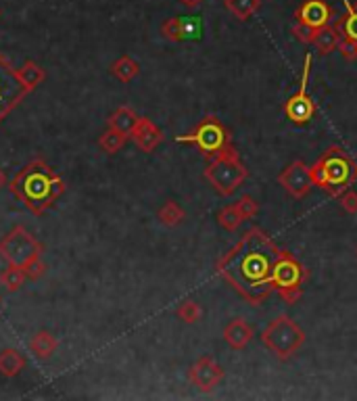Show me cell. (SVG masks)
Returning a JSON list of instances; mask_svg holds the SVG:
<instances>
[{"label": "cell", "mask_w": 357, "mask_h": 401, "mask_svg": "<svg viewBox=\"0 0 357 401\" xmlns=\"http://www.w3.org/2000/svg\"><path fill=\"white\" fill-rule=\"evenodd\" d=\"M280 249L266 230L253 226L240 240L223 253L218 262V274L228 286H232L251 306H262L274 293L271 272Z\"/></svg>", "instance_id": "6da1fadb"}, {"label": "cell", "mask_w": 357, "mask_h": 401, "mask_svg": "<svg viewBox=\"0 0 357 401\" xmlns=\"http://www.w3.org/2000/svg\"><path fill=\"white\" fill-rule=\"evenodd\" d=\"M11 192L32 214L42 216L65 192V182L45 161H34L11 180Z\"/></svg>", "instance_id": "7a4b0ae2"}, {"label": "cell", "mask_w": 357, "mask_h": 401, "mask_svg": "<svg viewBox=\"0 0 357 401\" xmlns=\"http://www.w3.org/2000/svg\"><path fill=\"white\" fill-rule=\"evenodd\" d=\"M313 186L328 192L330 197H341L357 182V161L341 146H328L326 153L310 165Z\"/></svg>", "instance_id": "3957f363"}, {"label": "cell", "mask_w": 357, "mask_h": 401, "mask_svg": "<svg viewBox=\"0 0 357 401\" xmlns=\"http://www.w3.org/2000/svg\"><path fill=\"white\" fill-rule=\"evenodd\" d=\"M205 180L213 186V190L222 197H232L249 178V170L240 159V153L230 144L209 157V163L203 172Z\"/></svg>", "instance_id": "277c9868"}, {"label": "cell", "mask_w": 357, "mask_h": 401, "mask_svg": "<svg viewBox=\"0 0 357 401\" xmlns=\"http://www.w3.org/2000/svg\"><path fill=\"white\" fill-rule=\"evenodd\" d=\"M262 343L266 345L269 354L286 361L295 356L303 343H305V332L303 328L288 315H276L262 332Z\"/></svg>", "instance_id": "5b68a950"}, {"label": "cell", "mask_w": 357, "mask_h": 401, "mask_svg": "<svg viewBox=\"0 0 357 401\" xmlns=\"http://www.w3.org/2000/svg\"><path fill=\"white\" fill-rule=\"evenodd\" d=\"M305 276H308V272H305L303 264L291 251L280 249L278 260L274 264V272H271V284L284 303L295 306L301 299Z\"/></svg>", "instance_id": "8992f818"}, {"label": "cell", "mask_w": 357, "mask_h": 401, "mask_svg": "<svg viewBox=\"0 0 357 401\" xmlns=\"http://www.w3.org/2000/svg\"><path fill=\"white\" fill-rule=\"evenodd\" d=\"M176 142H180V144H194L205 157H211L218 151H222L226 144L232 142V136L216 115H207L197 124V128L192 132L176 136Z\"/></svg>", "instance_id": "52a82bcc"}, {"label": "cell", "mask_w": 357, "mask_h": 401, "mask_svg": "<svg viewBox=\"0 0 357 401\" xmlns=\"http://www.w3.org/2000/svg\"><path fill=\"white\" fill-rule=\"evenodd\" d=\"M40 253H42V245L23 226H15L0 240V255L8 266L23 267L28 262L40 257Z\"/></svg>", "instance_id": "ba28073f"}, {"label": "cell", "mask_w": 357, "mask_h": 401, "mask_svg": "<svg viewBox=\"0 0 357 401\" xmlns=\"http://www.w3.org/2000/svg\"><path fill=\"white\" fill-rule=\"evenodd\" d=\"M313 57L312 52L305 54L303 59V76H301V82H299V90L284 103V115L291 124L295 126H305L310 124L315 115V103L308 92L310 86V74H312Z\"/></svg>", "instance_id": "9c48e42d"}, {"label": "cell", "mask_w": 357, "mask_h": 401, "mask_svg": "<svg viewBox=\"0 0 357 401\" xmlns=\"http://www.w3.org/2000/svg\"><path fill=\"white\" fill-rule=\"evenodd\" d=\"M25 96V88L17 78V69L0 54V122L15 109V105Z\"/></svg>", "instance_id": "30bf717a"}, {"label": "cell", "mask_w": 357, "mask_h": 401, "mask_svg": "<svg viewBox=\"0 0 357 401\" xmlns=\"http://www.w3.org/2000/svg\"><path fill=\"white\" fill-rule=\"evenodd\" d=\"M161 34L170 42H197L203 36V19L199 15L170 17L163 21Z\"/></svg>", "instance_id": "8fae6325"}, {"label": "cell", "mask_w": 357, "mask_h": 401, "mask_svg": "<svg viewBox=\"0 0 357 401\" xmlns=\"http://www.w3.org/2000/svg\"><path fill=\"white\" fill-rule=\"evenodd\" d=\"M278 184L286 190V194H291L293 199L301 201L310 194L313 186L312 172H310V165L303 163V161H293L291 165H286L280 176H278Z\"/></svg>", "instance_id": "7c38bea8"}, {"label": "cell", "mask_w": 357, "mask_h": 401, "mask_svg": "<svg viewBox=\"0 0 357 401\" xmlns=\"http://www.w3.org/2000/svg\"><path fill=\"white\" fill-rule=\"evenodd\" d=\"M188 376H190V383H192L199 391L211 393V391H216V389L222 385L226 372H223V368L213 357L203 356L199 357V359L190 366Z\"/></svg>", "instance_id": "4fadbf2b"}, {"label": "cell", "mask_w": 357, "mask_h": 401, "mask_svg": "<svg viewBox=\"0 0 357 401\" xmlns=\"http://www.w3.org/2000/svg\"><path fill=\"white\" fill-rule=\"evenodd\" d=\"M330 19H332V6L326 0H303L295 11L297 23L315 30L330 25Z\"/></svg>", "instance_id": "5bb4252c"}, {"label": "cell", "mask_w": 357, "mask_h": 401, "mask_svg": "<svg viewBox=\"0 0 357 401\" xmlns=\"http://www.w3.org/2000/svg\"><path fill=\"white\" fill-rule=\"evenodd\" d=\"M255 337V330L253 326L247 322V320H240V318H234L226 324L223 328V341L234 349V351H242Z\"/></svg>", "instance_id": "9a60e30c"}, {"label": "cell", "mask_w": 357, "mask_h": 401, "mask_svg": "<svg viewBox=\"0 0 357 401\" xmlns=\"http://www.w3.org/2000/svg\"><path fill=\"white\" fill-rule=\"evenodd\" d=\"M130 136L134 138L138 149L144 151V153H153V151L163 142V132H161V128H157L148 117H140Z\"/></svg>", "instance_id": "2e32d148"}, {"label": "cell", "mask_w": 357, "mask_h": 401, "mask_svg": "<svg viewBox=\"0 0 357 401\" xmlns=\"http://www.w3.org/2000/svg\"><path fill=\"white\" fill-rule=\"evenodd\" d=\"M345 2V15L339 17L332 25L343 38L357 42V2L356 0H343Z\"/></svg>", "instance_id": "e0dca14e"}, {"label": "cell", "mask_w": 357, "mask_h": 401, "mask_svg": "<svg viewBox=\"0 0 357 401\" xmlns=\"http://www.w3.org/2000/svg\"><path fill=\"white\" fill-rule=\"evenodd\" d=\"M57 347H59V343H57V339H54L48 330H38V332L32 337V341H30L32 354L36 357H40V359H48V357L54 356V354H57Z\"/></svg>", "instance_id": "ac0fdd59"}, {"label": "cell", "mask_w": 357, "mask_h": 401, "mask_svg": "<svg viewBox=\"0 0 357 401\" xmlns=\"http://www.w3.org/2000/svg\"><path fill=\"white\" fill-rule=\"evenodd\" d=\"M25 368V357L17 349H2L0 351V374L6 378H15Z\"/></svg>", "instance_id": "d6986e66"}, {"label": "cell", "mask_w": 357, "mask_h": 401, "mask_svg": "<svg viewBox=\"0 0 357 401\" xmlns=\"http://www.w3.org/2000/svg\"><path fill=\"white\" fill-rule=\"evenodd\" d=\"M45 69H42L38 63H34V61H25V63L17 69V78H19V82H21V86L25 88V92L36 88V86L45 80Z\"/></svg>", "instance_id": "ffe728a7"}, {"label": "cell", "mask_w": 357, "mask_h": 401, "mask_svg": "<svg viewBox=\"0 0 357 401\" xmlns=\"http://www.w3.org/2000/svg\"><path fill=\"white\" fill-rule=\"evenodd\" d=\"M111 74L119 80V82H124V84H128V82H132L134 78H138V74H140V63L132 59L130 54H124V57H119L113 65H111Z\"/></svg>", "instance_id": "44dd1931"}, {"label": "cell", "mask_w": 357, "mask_h": 401, "mask_svg": "<svg viewBox=\"0 0 357 401\" xmlns=\"http://www.w3.org/2000/svg\"><path fill=\"white\" fill-rule=\"evenodd\" d=\"M138 115L134 113V109H130V107H119V109H115V113L109 117V128H113V130H119V132L124 134H132V130L136 128V124H138Z\"/></svg>", "instance_id": "7402d4cb"}, {"label": "cell", "mask_w": 357, "mask_h": 401, "mask_svg": "<svg viewBox=\"0 0 357 401\" xmlns=\"http://www.w3.org/2000/svg\"><path fill=\"white\" fill-rule=\"evenodd\" d=\"M223 6L238 21H249L262 8V0H223Z\"/></svg>", "instance_id": "603a6c76"}, {"label": "cell", "mask_w": 357, "mask_h": 401, "mask_svg": "<svg viewBox=\"0 0 357 401\" xmlns=\"http://www.w3.org/2000/svg\"><path fill=\"white\" fill-rule=\"evenodd\" d=\"M339 40H341V34L336 32V28L334 25H326V28H322L320 30V36H317V40L313 42L315 46V50L320 52V54H330L332 50H336L339 48Z\"/></svg>", "instance_id": "cb8c5ba5"}, {"label": "cell", "mask_w": 357, "mask_h": 401, "mask_svg": "<svg viewBox=\"0 0 357 401\" xmlns=\"http://www.w3.org/2000/svg\"><path fill=\"white\" fill-rule=\"evenodd\" d=\"M157 218H159V222L163 223V226L174 228V226H180V223L184 222L186 214H184V209L180 207L176 201H165L161 205V209L157 211Z\"/></svg>", "instance_id": "d4e9b609"}, {"label": "cell", "mask_w": 357, "mask_h": 401, "mask_svg": "<svg viewBox=\"0 0 357 401\" xmlns=\"http://www.w3.org/2000/svg\"><path fill=\"white\" fill-rule=\"evenodd\" d=\"M28 280L23 267L19 266H8L0 272V284L8 291V293H15L23 286V282Z\"/></svg>", "instance_id": "484cf974"}, {"label": "cell", "mask_w": 357, "mask_h": 401, "mask_svg": "<svg viewBox=\"0 0 357 401\" xmlns=\"http://www.w3.org/2000/svg\"><path fill=\"white\" fill-rule=\"evenodd\" d=\"M126 140H128V134L119 132V130H113V128H109L107 132L100 136V140H98V146L107 153V155H115L117 151H122L124 149V144H126Z\"/></svg>", "instance_id": "4316f807"}, {"label": "cell", "mask_w": 357, "mask_h": 401, "mask_svg": "<svg viewBox=\"0 0 357 401\" xmlns=\"http://www.w3.org/2000/svg\"><path fill=\"white\" fill-rule=\"evenodd\" d=\"M176 315H178L182 322H186V324H194V322H199V320H201L203 310H201V306H199L197 301L186 299V301H182V303L178 306Z\"/></svg>", "instance_id": "83f0119b"}, {"label": "cell", "mask_w": 357, "mask_h": 401, "mask_svg": "<svg viewBox=\"0 0 357 401\" xmlns=\"http://www.w3.org/2000/svg\"><path fill=\"white\" fill-rule=\"evenodd\" d=\"M234 207H236L238 216L242 218V222H245V220H253V218L259 214V203H257L251 194H242V197L234 203Z\"/></svg>", "instance_id": "f1b7e54d"}, {"label": "cell", "mask_w": 357, "mask_h": 401, "mask_svg": "<svg viewBox=\"0 0 357 401\" xmlns=\"http://www.w3.org/2000/svg\"><path fill=\"white\" fill-rule=\"evenodd\" d=\"M218 223L222 226L223 230H228V232H234V230L242 223V218L238 216L234 203H232V205H226L223 209H220V214H218Z\"/></svg>", "instance_id": "f546056e"}, {"label": "cell", "mask_w": 357, "mask_h": 401, "mask_svg": "<svg viewBox=\"0 0 357 401\" xmlns=\"http://www.w3.org/2000/svg\"><path fill=\"white\" fill-rule=\"evenodd\" d=\"M291 34L301 42V45H313L315 40H317V36H320V30H315V28H308V25H301V23H297L295 21V25L291 28Z\"/></svg>", "instance_id": "4dcf8cb0"}, {"label": "cell", "mask_w": 357, "mask_h": 401, "mask_svg": "<svg viewBox=\"0 0 357 401\" xmlns=\"http://www.w3.org/2000/svg\"><path fill=\"white\" fill-rule=\"evenodd\" d=\"M23 272H25L28 280H38L40 276H45L46 264L42 262V257H36V260H32L23 266Z\"/></svg>", "instance_id": "1f68e13d"}, {"label": "cell", "mask_w": 357, "mask_h": 401, "mask_svg": "<svg viewBox=\"0 0 357 401\" xmlns=\"http://www.w3.org/2000/svg\"><path fill=\"white\" fill-rule=\"evenodd\" d=\"M339 199H341V207H343L347 214H357V190L347 188Z\"/></svg>", "instance_id": "d6a6232c"}, {"label": "cell", "mask_w": 357, "mask_h": 401, "mask_svg": "<svg viewBox=\"0 0 357 401\" xmlns=\"http://www.w3.org/2000/svg\"><path fill=\"white\" fill-rule=\"evenodd\" d=\"M339 52L347 59V61H356L357 59V42L356 40H349V38H343L339 40Z\"/></svg>", "instance_id": "836d02e7"}, {"label": "cell", "mask_w": 357, "mask_h": 401, "mask_svg": "<svg viewBox=\"0 0 357 401\" xmlns=\"http://www.w3.org/2000/svg\"><path fill=\"white\" fill-rule=\"evenodd\" d=\"M186 8H197V6H201V2L203 0H180Z\"/></svg>", "instance_id": "e575fe53"}, {"label": "cell", "mask_w": 357, "mask_h": 401, "mask_svg": "<svg viewBox=\"0 0 357 401\" xmlns=\"http://www.w3.org/2000/svg\"><path fill=\"white\" fill-rule=\"evenodd\" d=\"M6 184V176H4V172L0 170V190H2V186Z\"/></svg>", "instance_id": "d590c367"}, {"label": "cell", "mask_w": 357, "mask_h": 401, "mask_svg": "<svg viewBox=\"0 0 357 401\" xmlns=\"http://www.w3.org/2000/svg\"><path fill=\"white\" fill-rule=\"evenodd\" d=\"M356 255H357V249H356Z\"/></svg>", "instance_id": "8d00e7d4"}]
</instances>
